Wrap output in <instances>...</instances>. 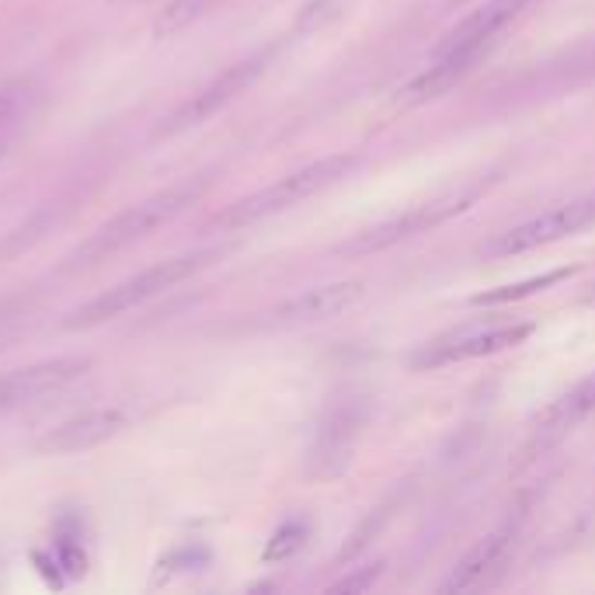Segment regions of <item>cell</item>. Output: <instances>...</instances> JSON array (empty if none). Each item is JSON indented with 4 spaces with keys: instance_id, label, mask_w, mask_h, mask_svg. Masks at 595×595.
<instances>
[{
    "instance_id": "obj_1",
    "label": "cell",
    "mask_w": 595,
    "mask_h": 595,
    "mask_svg": "<svg viewBox=\"0 0 595 595\" xmlns=\"http://www.w3.org/2000/svg\"><path fill=\"white\" fill-rule=\"evenodd\" d=\"M206 192V182L195 178V182H182L164 188L144 203H136L129 209H123L119 216H111L108 223H101L91 237H84L67 259H64V272H80V269H91L98 262H108L111 254H119L126 247H133L136 241L150 237L157 226L172 223L178 213H185L192 203H198Z\"/></svg>"
},
{
    "instance_id": "obj_2",
    "label": "cell",
    "mask_w": 595,
    "mask_h": 595,
    "mask_svg": "<svg viewBox=\"0 0 595 595\" xmlns=\"http://www.w3.org/2000/svg\"><path fill=\"white\" fill-rule=\"evenodd\" d=\"M223 251L209 247V251H195V254H178V259H167V262H157L150 269H144L139 275L119 282V286L105 290L101 296L88 300L80 310H74L67 328H98L105 321H116L123 314H129V310L144 306L150 300H157L160 293L182 286V282H188L192 275H198L203 269H209Z\"/></svg>"
},
{
    "instance_id": "obj_3",
    "label": "cell",
    "mask_w": 595,
    "mask_h": 595,
    "mask_svg": "<svg viewBox=\"0 0 595 595\" xmlns=\"http://www.w3.org/2000/svg\"><path fill=\"white\" fill-rule=\"evenodd\" d=\"M355 164H359V157H352V154L321 157L318 164H306V167H300V172L272 182L269 188L241 198V203H234L231 209H223V213L213 220V226H220V231H241V226L262 223V220H269V216H275V213H286V209L300 206L303 198H310V195H318V192L338 185V182H342V178L352 172Z\"/></svg>"
},
{
    "instance_id": "obj_4",
    "label": "cell",
    "mask_w": 595,
    "mask_h": 595,
    "mask_svg": "<svg viewBox=\"0 0 595 595\" xmlns=\"http://www.w3.org/2000/svg\"><path fill=\"white\" fill-rule=\"evenodd\" d=\"M491 185H495V178H491V182L467 185V188H460V192H449V195H442V198H432V203H421V206L408 209L404 216H393V220L373 226V231H362L355 241L342 244V254L362 259V254L387 251V247L401 244V241H411V237H418V234H432V231H439L442 223H449L452 216L467 213Z\"/></svg>"
},
{
    "instance_id": "obj_5",
    "label": "cell",
    "mask_w": 595,
    "mask_h": 595,
    "mask_svg": "<svg viewBox=\"0 0 595 595\" xmlns=\"http://www.w3.org/2000/svg\"><path fill=\"white\" fill-rule=\"evenodd\" d=\"M272 52H275V49H262V52L247 56V60H241V64H234V67H226L220 77H213V80L206 84L203 91H195L188 101H182V105L172 111V116H164L154 136H157V139H167V136H178V133H185V129H195V126L209 123L216 111H223L231 101H237V98L251 88V84L269 70Z\"/></svg>"
},
{
    "instance_id": "obj_6",
    "label": "cell",
    "mask_w": 595,
    "mask_h": 595,
    "mask_svg": "<svg viewBox=\"0 0 595 595\" xmlns=\"http://www.w3.org/2000/svg\"><path fill=\"white\" fill-rule=\"evenodd\" d=\"M588 226H595V192H585L578 198H568V203H557L544 213H536L526 223L508 226L505 234H498L485 247V254H491V259H513V254H526L536 247L557 244L564 237H575L588 231Z\"/></svg>"
},
{
    "instance_id": "obj_7",
    "label": "cell",
    "mask_w": 595,
    "mask_h": 595,
    "mask_svg": "<svg viewBox=\"0 0 595 595\" xmlns=\"http://www.w3.org/2000/svg\"><path fill=\"white\" fill-rule=\"evenodd\" d=\"M365 414L370 411H365V401H359V397H345V401H338L324 411V418L318 425V436L306 452V477L310 480H334L352 467Z\"/></svg>"
},
{
    "instance_id": "obj_8",
    "label": "cell",
    "mask_w": 595,
    "mask_h": 595,
    "mask_svg": "<svg viewBox=\"0 0 595 595\" xmlns=\"http://www.w3.org/2000/svg\"><path fill=\"white\" fill-rule=\"evenodd\" d=\"M88 355H67V359H49L39 365H25V370L0 373V411H14L25 404H36L49 393H60L91 370Z\"/></svg>"
},
{
    "instance_id": "obj_9",
    "label": "cell",
    "mask_w": 595,
    "mask_h": 595,
    "mask_svg": "<svg viewBox=\"0 0 595 595\" xmlns=\"http://www.w3.org/2000/svg\"><path fill=\"white\" fill-rule=\"evenodd\" d=\"M533 334V324H491V328H467L460 334L439 338L436 345L425 349L414 365H452V362H467V359H485V355H498L523 345Z\"/></svg>"
},
{
    "instance_id": "obj_10",
    "label": "cell",
    "mask_w": 595,
    "mask_h": 595,
    "mask_svg": "<svg viewBox=\"0 0 595 595\" xmlns=\"http://www.w3.org/2000/svg\"><path fill=\"white\" fill-rule=\"evenodd\" d=\"M129 425V414L123 408H95L74 414L60 425H52L36 439V449L46 452V457H70V452H84L95 449L108 439H116Z\"/></svg>"
},
{
    "instance_id": "obj_11",
    "label": "cell",
    "mask_w": 595,
    "mask_h": 595,
    "mask_svg": "<svg viewBox=\"0 0 595 595\" xmlns=\"http://www.w3.org/2000/svg\"><path fill=\"white\" fill-rule=\"evenodd\" d=\"M529 4H533V0H488V4H480L457 28H449V32L442 36V42L436 46V52H446V49H480V52H491V46L498 42V36Z\"/></svg>"
},
{
    "instance_id": "obj_12",
    "label": "cell",
    "mask_w": 595,
    "mask_h": 595,
    "mask_svg": "<svg viewBox=\"0 0 595 595\" xmlns=\"http://www.w3.org/2000/svg\"><path fill=\"white\" fill-rule=\"evenodd\" d=\"M519 526H523V519L516 516V519H505L498 529H491L485 540H480L457 568H452V575L439 585V592H474L485 585L498 572V564L505 560L508 547L516 544Z\"/></svg>"
},
{
    "instance_id": "obj_13",
    "label": "cell",
    "mask_w": 595,
    "mask_h": 595,
    "mask_svg": "<svg viewBox=\"0 0 595 595\" xmlns=\"http://www.w3.org/2000/svg\"><path fill=\"white\" fill-rule=\"evenodd\" d=\"M365 293V282L359 279H345V282H328V286H314V290H303L300 296L286 300L275 318L279 321H290V324H314V321H328L345 314L349 306H355Z\"/></svg>"
},
{
    "instance_id": "obj_14",
    "label": "cell",
    "mask_w": 595,
    "mask_h": 595,
    "mask_svg": "<svg viewBox=\"0 0 595 595\" xmlns=\"http://www.w3.org/2000/svg\"><path fill=\"white\" fill-rule=\"evenodd\" d=\"M592 411H595V373L585 377L578 387H572L560 401H554L544 411L540 432H564V429H572V425H578L582 418H588Z\"/></svg>"
},
{
    "instance_id": "obj_15",
    "label": "cell",
    "mask_w": 595,
    "mask_h": 595,
    "mask_svg": "<svg viewBox=\"0 0 595 595\" xmlns=\"http://www.w3.org/2000/svg\"><path fill=\"white\" fill-rule=\"evenodd\" d=\"M56 220H60V209H39L32 220H28L25 226H18V231H11L4 241H0V265L11 262V259H21L25 251H32L39 241H46V234L56 226Z\"/></svg>"
},
{
    "instance_id": "obj_16",
    "label": "cell",
    "mask_w": 595,
    "mask_h": 595,
    "mask_svg": "<svg viewBox=\"0 0 595 595\" xmlns=\"http://www.w3.org/2000/svg\"><path fill=\"white\" fill-rule=\"evenodd\" d=\"M575 269H554V272H544V275H533V279H523L516 282V286H498V290H485L474 296V306H498V303H516V300H526L533 293H544L550 286H557V282L572 279Z\"/></svg>"
},
{
    "instance_id": "obj_17",
    "label": "cell",
    "mask_w": 595,
    "mask_h": 595,
    "mask_svg": "<svg viewBox=\"0 0 595 595\" xmlns=\"http://www.w3.org/2000/svg\"><path fill=\"white\" fill-rule=\"evenodd\" d=\"M213 0H172L157 18H154V39H172L182 28H188L192 21H198L209 11Z\"/></svg>"
},
{
    "instance_id": "obj_18",
    "label": "cell",
    "mask_w": 595,
    "mask_h": 595,
    "mask_svg": "<svg viewBox=\"0 0 595 595\" xmlns=\"http://www.w3.org/2000/svg\"><path fill=\"white\" fill-rule=\"evenodd\" d=\"M303 540H306V529H303L300 523H286L282 529H275V536L269 540V547H265V560H269V564L290 560V557L303 547Z\"/></svg>"
},
{
    "instance_id": "obj_19",
    "label": "cell",
    "mask_w": 595,
    "mask_h": 595,
    "mask_svg": "<svg viewBox=\"0 0 595 595\" xmlns=\"http://www.w3.org/2000/svg\"><path fill=\"white\" fill-rule=\"evenodd\" d=\"M383 575V560H373V564H365V568L345 575L342 582H334L331 592H345V595H355V592H365V588H373Z\"/></svg>"
},
{
    "instance_id": "obj_20",
    "label": "cell",
    "mask_w": 595,
    "mask_h": 595,
    "mask_svg": "<svg viewBox=\"0 0 595 595\" xmlns=\"http://www.w3.org/2000/svg\"><path fill=\"white\" fill-rule=\"evenodd\" d=\"M14 108V95L11 91H0V119H8Z\"/></svg>"
},
{
    "instance_id": "obj_21",
    "label": "cell",
    "mask_w": 595,
    "mask_h": 595,
    "mask_svg": "<svg viewBox=\"0 0 595 595\" xmlns=\"http://www.w3.org/2000/svg\"><path fill=\"white\" fill-rule=\"evenodd\" d=\"M4 150H8V147H4V144H0V157H4Z\"/></svg>"
}]
</instances>
